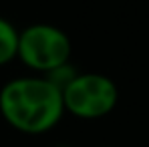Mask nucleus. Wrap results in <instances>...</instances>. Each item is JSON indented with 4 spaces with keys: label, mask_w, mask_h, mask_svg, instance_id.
Masks as SVG:
<instances>
[{
    "label": "nucleus",
    "mask_w": 149,
    "mask_h": 147,
    "mask_svg": "<svg viewBox=\"0 0 149 147\" xmlns=\"http://www.w3.org/2000/svg\"><path fill=\"white\" fill-rule=\"evenodd\" d=\"M54 147H73V145H54Z\"/></svg>",
    "instance_id": "obj_5"
},
{
    "label": "nucleus",
    "mask_w": 149,
    "mask_h": 147,
    "mask_svg": "<svg viewBox=\"0 0 149 147\" xmlns=\"http://www.w3.org/2000/svg\"><path fill=\"white\" fill-rule=\"evenodd\" d=\"M71 38L58 26L38 22L18 30L16 59L26 69L38 75H49L71 61Z\"/></svg>",
    "instance_id": "obj_2"
},
{
    "label": "nucleus",
    "mask_w": 149,
    "mask_h": 147,
    "mask_svg": "<svg viewBox=\"0 0 149 147\" xmlns=\"http://www.w3.org/2000/svg\"><path fill=\"white\" fill-rule=\"evenodd\" d=\"M0 115L18 133H49L65 115L63 91L42 75L16 77L0 89Z\"/></svg>",
    "instance_id": "obj_1"
},
{
    "label": "nucleus",
    "mask_w": 149,
    "mask_h": 147,
    "mask_svg": "<svg viewBox=\"0 0 149 147\" xmlns=\"http://www.w3.org/2000/svg\"><path fill=\"white\" fill-rule=\"evenodd\" d=\"M18 50V30L12 22L0 16V67L12 63Z\"/></svg>",
    "instance_id": "obj_4"
},
{
    "label": "nucleus",
    "mask_w": 149,
    "mask_h": 147,
    "mask_svg": "<svg viewBox=\"0 0 149 147\" xmlns=\"http://www.w3.org/2000/svg\"><path fill=\"white\" fill-rule=\"evenodd\" d=\"M119 89L113 79L101 73H77L71 83L63 87L65 113L77 119H101L115 111Z\"/></svg>",
    "instance_id": "obj_3"
}]
</instances>
